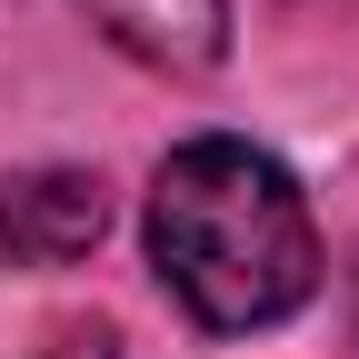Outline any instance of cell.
Here are the masks:
<instances>
[{"instance_id":"7a4b0ae2","label":"cell","mask_w":359,"mask_h":359,"mask_svg":"<svg viewBox=\"0 0 359 359\" xmlns=\"http://www.w3.org/2000/svg\"><path fill=\"white\" fill-rule=\"evenodd\" d=\"M110 230V190L100 170H20L0 180V259L11 269H70Z\"/></svg>"},{"instance_id":"6da1fadb","label":"cell","mask_w":359,"mask_h":359,"mask_svg":"<svg viewBox=\"0 0 359 359\" xmlns=\"http://www.w3.org/2000/svg\"><path fill=\"white\" fill-rule=\"evenodd\" d=\"M150 269L200 330H280L320 290V230L299 180L230 130L180 140L150 180Z\"/></svg>"},{"instance_id":"3957f363","label":"cell","mask_w":359,"mask_h":359,"mask_svg":"<svg viewBox=\"0 0 359 359\" xmlns=\"http://www.w3.org/2000/svg\"><path fill=\"white\" fill-rule=\"evenodd\" d=\"M80 11L150 70H210L230 50V0H80Z\"/></svg>"}]
</instances>
